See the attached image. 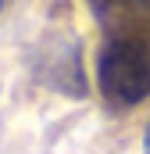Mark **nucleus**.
Segmentation results:
<instances>
[{
    "mask_svg": "<svg viewBox=\"0 0 150 154\" xmlns=\"http://www.w3.org/2000/svg\"><path fill=\"white\" fill-rule=\"evenodd\" d=\"M100 93L118 104V108H132L150 97V50L136 39H111L100 50Z\"/></svg>",
    "mask_w": 150,
    "mask_h": 154,
    "instance_id": "f257e3e1",
    "label": "nucleus"
},
{
    "mask_svg": "<svg viewBox=\"0 0 150 154\" xmlns=\"http://www.w3.org/2000/svg\"><path fill=\"white\" fill-rule=\"evenodd\" d=\"M143 151L150 154V125H147V136H143Z\"/></svg>",
    "mask_w": 150,
    "mask_h": 154,
    "instance_id": "f03ea898",
    "label": "nucleus"
},
{
    "mask_svg": "<svg viewBox=\"0 0 150 154\" xmlns=\"http://www.w3.org/2000/svg\"><path fill=\"white\" fill-rule=\"evenodd\" d=\"M4 4H7V0H0V11H4Z\"/></svg>",
    "mask_w": 150,
    "mask_h": 154,
    "instance_id": "7ed1b4c3",
    "label": "nucleus"
}]
</instances>
